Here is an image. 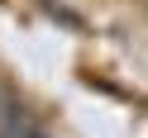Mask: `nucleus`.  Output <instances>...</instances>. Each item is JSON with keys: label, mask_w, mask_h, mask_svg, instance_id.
Masks as SVG:
<instances>
[]
</instances>
